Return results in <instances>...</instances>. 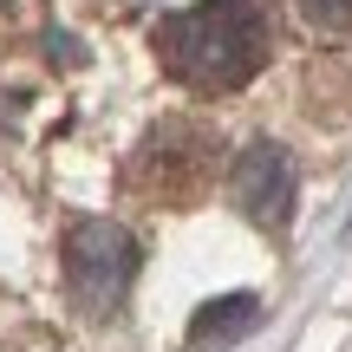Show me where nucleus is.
Returning a JSON list of instances; mask_svg holds the SVG:
<instances>
[{
	"label": "nucleus",
	"mask_w": 352,
	"mask_h": 352,
	"mask_svg": "<svg viewBox=\"0 0 352 352\" xmlns=\"http://www.w3.org/2000/svg\"><path fill=\"white\" fill-rule=\"evenodd\" d=\"M157 59L189 91H241L267 65L274 13L267 0H196L183 13H164L151 33Z\"/></svg>",
	"instance_id": "obj_1"
},
{
	"label": "nucleus",
	"mask_w": 352,
	"mask_h": 352,
	"mask_svg": "<svg viewBox=\"0 0 352 352\" xmlns=\"http://www.w3.org/2000/svg\"><path fill=\"white\" fill-rule=\"evenodd\" d=\"M215 170H222V138L202 118H164L144 138L138 164H131V183L151 202H164V209H196L215 189Z\"/></svg>",
	"instance_id": "obj_2"
},
{
	"label": "nucleus",
	"mask_w": 352,
	"mask_h": 352,
	"mask_svg": "<svg viewBox=\"0 0 352 352\" xmlns=\"http://www.w3.org/2000/svg\"><path fill=\"white\" fill-rule=\"evenodd\" d=\"M300 7L307 26H320V33H352V0H294Z\"/></svg>",
	"instance_id": "obj_6"
},
{
	"label": "nucleus",
	"mask_w": 352,
	"mask_h": 352,
	"mask_svg": "<svg viewBox=\"0 0 352 352\" xmlns=\"http://www.w3.org/2000/svg\"><path fill=\"white\" fill-rule=\"evenodd\" d=\"M294 189H300V176H294V157L280 151V144H248V151L235 157V170H228V196H235V209L248 215L254 228H267V235H280L294 215Z\"/></svg>",
	"instance_id": "obj_4"
},
{
	"label": "nucleus",
	"mask_w": 352,
	"mask_h": 352,
	"mask_svg": "<svg viewBox=\"0 0 352 352\" xmlns=\"http://www.w3.org/2000/svg\"><path fill=\"white\" fill-rule=\"evenodd\" d=\"M261 327V300L254 294H228V300H209L196 320H189V346L209 352V346H235Z\"/></svg>",
	"instance_id": "obj_5"
},
{
	"label": "nucleus",
	"mask_w": 352,
	"mask_h": 352,
	"mask_svg": "<svg viewBox=\"0 0 352 352\" xmlns=\"http://www.w3.org/2000/svg\"><path fill=\"white\" fill-rule=\"evenodd\" d=\"M59 267H65L72 307H85L91 320H104V314L124 307L131 280H138V241L118 222H72L65 228V248H59Z\"/></svg>",
	"instance_id": "obj_3"
}]
</instances>
